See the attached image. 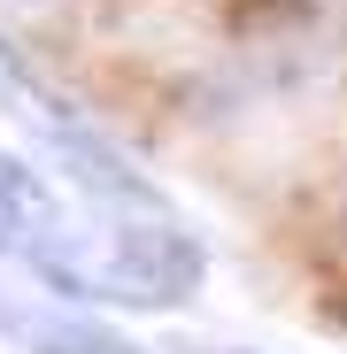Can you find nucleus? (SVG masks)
I'll use <instances>...</instances> for the list:
<instances>
[{"label":"nucleus","mask_w":347,"mask_h":354,"mask_svg":"<svg viewBox=\"0 0 347 354\" xmlns=\"http://www.w3.org/2000/svg\"><path fill=\"white\" fill-rule=\"evenodd\" d=\"M24 270L62 292V301H93V308H178L201 292L208 254L201 239L170 216V208H100L93 223H54L46 239L24 254Z\"/></svg>","instance_id":"obj_1"},{"label":"nucleus","mask_w":347,"mask_h":354,"mask_svg":"<svg viewBox=\"0 0 347 354\" xmlns=\"http://www.w3.org/2000/svg\"><path fill=\"white\" fill-rule=\"evenodd\" d=\"M0 339H8L16 354H154V346L124 339L100 316L62 308V292H46V285H31V292L0 285Z\"/></svg>","instance_id":"obj_2"},{"label":"nucleus","mask_w":347,"mask_h":354,"mask_svg":"<svg viewBox=\"0 0 347 354\" xmlns=\"http://www.w3.org/2000/svg\"><path fill=\"white\" fill-rule=\"evenodd\" d=\"M54 223H62V201H54V185H46L31 162L0 154V262H24Z\"/></svg>","instance_id":"obj_3"}]
</instances>
